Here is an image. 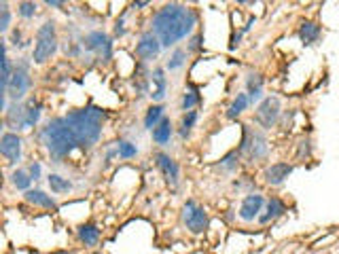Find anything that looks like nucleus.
Returning <instances> with one entry per match:
<instances>
[{"instance_id": "a878e982", "label": "nucleus", "mask_w": 339, "mask_h": 254, "mask_svg": "<svg viewBox=\"0 0 339 254\" xmlns=\"http://www.w3.org/2000/svg\"><path fill=\"white\" fill-rule=\"evenodd\" d=\"M164 104H153L149 110H147V115H144V127H147V129H153V127H155L161 119H164L166 115H164Z\"/></svg>"}, {"instance_id": "37998d69", "label": "nucleus", "mask_w": 339, "mask_h": 254, "mask_svg": "<svg viewBox=\"0 0 339 254\" xmlns=\"http://www.w3.org/2000/svg\"><path fill=\"white\" fill-rule=\"evenodd\" d=\"M2 129H4V121L0 119V138H2Z\"/></svg>"}, {"instance_id": "393cba45", "label": "nucleus", "mask_w": 339, "mask_h": 254, "mask_svg": "<svg viewBox=\"0 0 339 254\" xmlns=\"http://www.w3.org/2000/svg\"><path fill=\"white\" fill-rule=\"evenodd\" d=\"M79 237H81V242H83V244H87V246H96V244H98V240H100V229H98L96 225H91V223L81 225V227H79Z\"/></svg>"}, {"instance_id": "7ed1b4c3", "label": "nucleus", "mask_w": 339, "mask_h": 254, "mask_svg": "<svg viewBox=\"0 0 339 254\" xmlns=\"http://www.w3.org/2000/svg\"><path fill=\"white\" fill-rule=\"evenodd\" d=\"M42 142H45L49 155L55 161L68 157L74 148H79L64 117H55L47 123V127L42 129Z\"/></svg>"}, {"instance_id": "dca6fc26", "label": "nucleus", "mask_w": 339, "mask_h": 254, "mask_svg": "<svg viewBox=\"0 0 339 254\" xmlns=\"http://www.w3.org/2000/svg\"><path fill=\"white\" fill-rule=\"evenodd\" d=\"M149 79H151V83H153V91H151V100L153 102H161L166 98V93H168V79H166V70L164 68H155L151 74H149Z\"/></svg>"}, {"instance_id": "b1692460", "label": "nucleus", "mask_w": 339, "mask_h": 254, "mask_svg": "<svg viewBox=\"0 0 339 254\" xmlns=\"http://www.w3.org/2000/svg\"><path fill=\"white\" fill-rule=\"evenodd\" d=\"M248 106H250L248 96H246V93H237V96L233 98V102L229 104V108H227V117L229 119H237Z\"/></svg>"}, {"instance_id": "cd10ccee", "label": "nucleus", "mask_w": 339, "mask_h": 254, "mask_svg": "<svg viewBox=\"0 0 339 254\" xmlns=\"http://www.w3.org/2000/svg\"><path fill=\"white\" fill-rule=\"evenodd\" d=\"M11 182L15 184V189H19V191H30L32 178H30V174L25 172V169H15V172L11 174Z\"/></svg>"}, {"instance_id": "c9c22d12", "label": "nucleus", "mask_w": 339, "mask_h": 254, "mask_svg": "<svg viewBox=\"0 0 339 254\" xmlns=\"http://www.w3.org/2000/svg\"><path fill=\"white\" fill-rule=\"evenodd\" d=\"M201 40H203L201 34H195V36H191L186 51H189V53H195V51H199V49H201Z\"/></svg>"}, {"instance_id": "c85d7f7f", "label": "nucleus", "mask_w": 339, "mask_h": 254, "mask_svg": "<svg viewBox=\"0 0 339 254\" xmlns=\"http://www.w3.org/2000/svg\"><path fill=\"white\" fill-rule=\"evenodd\" d=\"M195 123H197V110H189V113L182 115V121H180V135L182 138H189Z\"/></svg>"}, {"instance_id": "f03ea898", "label": "nucleus", "mask_w": 339, "mask_h": 254, "mask_svg": "<svg viewBox=\"0 0 339 254\" xmlns=\"http://www.w3.org/2000/svg\"><path fill=\"white\" fill-rule=\"evenodd\" d=\"M66 123L70 127V131L76 140L79 148H91L93 144H98L100 135H102V125L106 121L104 110L98 106H85L79 110H70L66 117Z\"/></svg>"}, {"instance_id": "9b49d317", "label": "nucleus", "mask_w": 339, "mask_h": 254, "mask_svg": "<svg viewBox=\"0 0 339 254\" xmlns=\"http://www.w3.org/2000/svg\"><path fill=\"white\" fill-rule=\"evenodd\" d=\"M155 163H157V169L164 176V180L170 184V186H178L180 182V167L178 163L168 155V152H157L155 155Z\"/></svg>"}, {"instance_id": "f8f14e48", "label": "nucleus", "mask_w": 339, "mask_h": 254, "mask_svg": "<svg viewBox=\"0 0 339 254\" xmlns=\"http://www.w3.org/2000/svg\"><path fill=\"white\" fill-rule=\"evenodd\" d=\"M159 51H161V42L157 40L155 34H153V30L144 32L140 36V40L136 42V55H138L142 62H151V59H155L159 55Z\"/></svg>"}, {"instance_id": "423d86ee", "label": "nucleus", "mask_w": 339, "mask_h": 254, "mask_svg": "<svg viewBox=\"0 0 339 254\" xmlns=\"http://www.w3.org/2000/svg\"><path fill=\"white\" fill-rule=\"evenodd\" d=\"M30 87H32V79H30L28 64L21 62L19 66L13 68L11 81H8V87H6V96L11 98V102H21L25 98V93L30 91Z\"/></svg>"}, {"instance_id": "58836bf2", "label": "nucleus", "mask_w": 339, "mask_h": 254, "mask_svg": "<svg viewBox=\"0 0 339 254\" xmlns=\"http://www.w3.org/2000/svg\"><path fill=\"white\" fill-rule=\"evenodd\" d=\"M115 34H117V36H123V34H125V23H123V19H117V23H115Z\"/></svg>"}, {"instance_id": "a211bd4d", "label": "nucleus", "mask_w": 339, "mask_h": 254, "mask_svg": "<svg viewBox=\"0 0 339 254\" xmlns=\"http://www.w3.org/2000/svg\"><path fill=\"white\" fill-rule=\"evenodd\" d=\"M151 131H153V142L159 144V146H166V144H170V140H172L174 127H172V121H170L168 117H164Z\"/></svg>"}, {"instance_id": "20e7f679", "label": "nucleus", "mask_w": 339, "mask_h": 254, "mask_svg": "<svg viewBox=\"0 0 339 254\" xmlns=\"http://www.w3.org/2000/svg\"><path fill=\"white\" fill-rule=\"evenodd\" d=\"M240 157H244L248 163H257V161H263L269 152V144L265 133L254 129L250 125H242V142H240Z\"/></svg>"}, {"instance_id": "4be33fe9", "label": "nucleus", "mask_w": 339, "mask_h": 254, "mask_svg": "<svg viewBox=\"0 0 339 254\" xmlns=\"http://www.w3.org/2000/svg\"><path fill=\"white\" fill-rule=\"evenodd\" d=\"M23 106H25V127L30 129V127H34V125L38 123L42 106H40V102H38V100H34V98L25 100V102H23Z\"/></svg>"}, {"instance_id": "a18cd8bd", "label": "nucleus", "mask_w": 339, "mask_h": 254, "mask_svg": "<svg viewBox=\"0 0 339 254\" xmlns=\"http://www.w3.org/2000/svg\"><path fill=\"white\" fill-rule=\"evenodd\" d=\"M57 254H72V252H57Z\"/></svg>"}, {"instance_id": "9d476101", "label": "nucleus", "mask_w": 339, "mask_h": 254, "mask_svg": "<svg viewBox=\"0 0 339 254\" xmlns=\"http://www.w3.org/2000/svg\"><path fill=\"white\" fill-rule=\"evenodd\" d=\"M263 206H265V197L261 193H248L240 203V210H237V216H240L244 223H252L254 218L261 216Z\"/></svg>"}, {"instance_id": "e433bc0d", "label": "nucleus", "mask_w": 339, "mask_h": 254, "mask_svg": "<svg viewBox=\"0 0 339 254\" xmlns=\"http://www.w3.org/2000/svg\"><path fill=\"white\" fill-rule=\"evenodd\" d=\"M30 178H34V180H38L40 178V163H36V161H34V163L30 165Z\"/></svg>"}, {"instance_id": "473e14b6", "label": "nucleus", "mask_w": 339, "mask_h": 254, "mask_svg": "<svg viewBox=\"0 0 339 254\" xmlns=\"http://www.w3.org/2000/svg\"><path fill=\"white\" fill-rule=\"evenodd\" d=\"M8 25H11V8L6 2H0V34L6 32Z\"/></svg>"}, {"instance_id": "6e6552de", "label": "nucleus", "mask_w": 339, "mask_h": 254, "mask_svg": "<svg viewBox=\"0 0 339 254\" xmlns=\"http://www.w3.org/2000/svg\"><path fill=\"white\" fill-rule=\"evenodd\" d=\"M182 220H184L186 229H189L193 235H199V233H203L210 227L208 212L203 210L201 206H197L193 199H189L182 206Z\"/></svg>"}, {"instance_id": "4468645a", "label": "nucleus", "mask_w": 339, "mask_h": 254, "mask_svg": "<svg viewBox=\"0 0 339 254\" xmlns=\"http://www.w3.org/2000/svg\"><path fill=\"white\" fill-rule=\"evenodd\" d=\"M6 125L13 129V133L28 129V127H25V106H23V102H11V104L6 106Z\"/></svg>"}, {"instance_id": "a19ab883", "label": "nucleus", "mask_w": 339, "mask_h": 254, "mask_svg": "<svg viewBox=\"0 0 339 254\" xmlns=\"http://www.w3.org/2000/svg\"><path fill=\"white\" fill-rule=\"evenodd\" d=\"M240 38H242V32L233 34V36H231V45H229V47H231V49H235V45H237V42H240Z\"/></svg>"}, {"instance_id": "6ab92c4d", "label": "nucleus", "mask_w": 339, "mask_h": 254, "mask_svg": "<svg viewBox=\"0 0 339 254\" xmlns=\"http://www.w3.org/2000/svg\"><path fill=\"white\" fill-rule=\"evenodd\" d=\"M286 212V206H284V201L282 199H278V197H271L267 203H265V210H263V214L259 216V223L261 225H267V223H271V220H276V218H280Z\"/></svg>"}, {"instance_id": "f257e3e1", "label": "nucleus", "mask_w": 339, "mask_h": 254, "mask_svg": "<svg viewBox=\"0 0 339 254\" xmlns=\"http://www.w3.org/2000/svg\"><path fill=\"white\" fill-rule=\"evenodd\" d=\"M199 15L195 8L178 2L164 4L153 17V34L161 42V47H172L182 38L191 36Z\"/></svg>"}, {"instance_id": "412c9836", "label": "nucleus", "mask_w": 339, "mask_h": 254, "mask_svg": "<svg viewBox=\"0 0 339 254\" xmlns=\"http://www.w3.org/2000/svg\"><path fill=\"white\" fill-rule=\"evenodd\" d=\"M23 197H25V201L34 203V206H40V208H47V210H55V208H57L55 199L51 197V195H47L45 191H40V189H30V191H25Z\"/></svg>"}, {"instance_id": "2f4dec72", "label": "nucleus", "mask_w": 339, "mask_h": 254, "mask_svg": "<svg viewBox=\"0 0 339 254\" xmlns=\"http://www.w3.org/2000/svg\"><path fill=\"white\" fill-rule=\"evenodd\" d=\"M186 62V51L184 49H176L172 57L168 59V70H178V68H182Z\"/></svg>"}, {"instance_id": "aec40b11", "label": "nucleus", "mask_w": 339, "mask_h": 254, "mask_svg": "<svg viewBox=\"0 0 339 254\" xmlns=\"http://www.w3.org/2000/svg\"><path fill=\"white\" fill-rule=\"evenodd\" d=\"M320 36H322V28H320L318 23L303 21V23L299 25V38H301V42H303L305 47L316 45V42L320 40Z\"/></svg>"}, {"instance_id": "f3484780", "label": "nucleus", "mask_w": 339, "mask_h": 254, "mask_svg": "<svg viewBox=\"0 0 339 254\" xmlns=\"http://www.w3.org/2000/svg\"><path fill=\"white\" fill-rule=\"evenodd\" d=\"M263 83L265 79L259 72H250L246 76V96H248V102L254 104V102H261L263 98Z\"/></svg>"}, {"instance_id": "7c9ffc66", "label": "nucleus", "mask_w": 339, "mask_h": 254, "mask_svg": "<svg viewBox=\"0 0 339 254\" xmlns=\"http://www.w3.org/2000/svg\"><path fill=\"white\" fill-rule=\"evenodd\" d=\"M117 152H119V157H123V159H132V157L138 155V146L132 142H127V140H121L117 144Z\"/></svg>"}, {"instance_id": "ddd939ff", "label": "nucleus", "mask_w": 339, "mask_h": 254, "mask_svg": "<svg viewBox=\"0 0 339 254\" xmlns=\"http://www.w3.org/2000/svg\"><path fill=\"white\" fill-rule=\"evenodd\" d=\"M0 155L8 159V163H17L21 159V138L13 131L2 133L0 138Z\"/></svg>"}, {"instance_id": "f704fd0d", "label": "nucleus", "mask_w": 339, "mask_h": 254, "mask_svg": "<svg viewBox=\"0 0 339 254\" xmlns=\"http://www.w3.org/2000/svg\"><path fill=\"white\" fill-rule=\"evenodd\" d=\"M17 11H19L21 17H34V13H36V2H19Z\"/></svg>"}, {"instance_id": "1a4fd4ad", "label": "nucleus", "mask_w": 339, "mask_h": 254, "mask_svg": "<svg viewBox=\"0 0 339 254\" xmlns=\"http://www.w3.org/2000/svg\"><path fill=\"white\" fill-rule=\"evenodd\" d=\"M83 47L87 51H91V53H96L98 57H102L104 62H108V59L113 57V40H110L108 34L102 32V30L89 32L83 40Z\"/></svg>"}, {"instance_id": "0eeeda50", "label": "nucleus", "mask_w": 339, "mask_h": 254, "mask_svg": "<svg viewBox=\"0 0 339 254\" xmlns=\"http://www.w3.org/2000/svg\"><path fill=\"white\" fill-rule=\"evenodd\" d=\"M280 115H282V102H280L278 96H267L261 100V104L254 113V121H257L263 129H271L276 123Z\"/></svg>"}, {"instance_id": "c03bdc74", "label": "nucleus", "mask_w": 339, "mask_h": 254, "mask_svg": "<svg viewBox=\"0 0 339 254\" xmlns=\"http://www.w3.org/2000/svg\"><path fill=\"white\" fill-rule=\"evenodd\" d=\"M147 4H149V2H136L134 6H138V8H144V6H147Z\"/></svg>"}, {"instance_id": "72a5a7b5", "label": "nucleus", "mask_w": 339, "mask_h": 254, "mask_svg": "<svg viewBox=\"0 0 339 254\" xmlns=\"http://www.w3.org/2000/svg\"><path fill=\"white\" fill-rule=\"evenodd\" d=\"M8 81H11V76L0 74V110L6 108V87H8Z\"/></svg>"}, {"instance_id": "4c0bfd02", "label": "nucleus", "mask_w": 339, "mask_h": 254, "mask_svg": "<svg viewBox=\"0 0 339 254\" xmlns=\"http://www.w3.org/2000/svg\"><path fill=\"white\" fill-rule=\"evenodd\" d=\"M310 150H312L310 140H301V142H299V157L303 155V152H305V155H310Z\"/></svg>"}, {"instance_id": "79ce46f5", "label": "nucleus", "mask_w": 339, "mask_h": 254, "mask_svg": "<svg viewBox=\"0 0 339 254\" xmlns=\"http://www.w3.org/2000/svg\"><path fill=\"white\" fill-rule=\"evenodd\" d=\"M47 6H64V2H57V0H47Z\"/></svg>"}, {"instance_id": "ea45409f", "label": "nucleus", "mask_w": 339, "mask_h": 254, "mask_svg": "<svg viewBox=\"0 0 339 254\" xmlns=\"http://www.w3.org/2000/svg\"><path fill=\"white\" fill-rule=\"evenodd\" d=\"M19 40H21V32H19V30H15V32H13V45H15V47H21V42H19Z\"/></svg>"}, {"instance_id": "c756f323", "label": "nucleus", "mask_w": 339, "mask_h": 254, "mask_svg": "<svg viewBox=\"0 0 339 254\" xmlns=\"http://www.w3.org/2000/svg\"><path fill=\"white\" fill-rule=\"evenodd\" d=\"M199 102H201V96H199V91L197 89H189L182 96V102H180V106H182V110L184 113H189V110H193L195 106H199Z\"/></svg>"}, {"instance_id": "39448f33", "label": "nucleus", "mask_w": 339, "mask_h": 254, "mask_svg": "<svg viewBox=\"0 0 339 254\" xmlns=\"http://www.w3.org/2000/svg\"><path fill=\"white\" fill-rule=\"evenodd\" d=\"M57 51V34H55V23L45 21L36 32V42H34L32 59L36 64H45L47 59L53 57Z\"/></svg>"}, {"instance_id": "bb28decb", "label": "nucleus", "mask_w": 339, "mask_h": 254, "mask_svg": "<svg viewBox=\"0 0 339 254\" xmlns=\"http://www.w3.org/2000/svg\"><path fill=\"white\" fill-rule=\"evenodd\" d=\"M47 182H49V186H51V191H53V193H57V195L68 193V191L72 189L70 180H68V178H64V176H59V174H49Z\"/></svg>"}, {"instance_id": "2eb2a0df", "label": "nucleus", "mask_w": 339, "mask_h": 254, "mask_svg": "<svg viewBox=\"0 0 339 254\" xmlns=\"http://www.w3.org/2000/svg\"><path fill=\"white\" fill-rule=\"evenodd\" d=\"M291 174H293V165H291V163H284V161H280V163L269 165V167L265 169V174H263V178H265V182H267L269 186H280Z\"/></svg>"}, {"instance_id": "49530a36", "label": "nucleus", "mask_w": 339, "mask_h": 254, "mask_svg": "<svg viewBox=\"0 0 339 254\" xmlns=\"http://www.w3.org/2000/svg\"><path fill=\"white\" fill-rule=\"evenodd\" d=\"M93 254H98V252H93Z\"/></svg>"}, {"instance_id": "5701e85b", "label": "nucleus", "mask_w": 339, "mask_h": 254, "mask_svg": "<svg viewBox=\"0 0 339 254\" xmlns=\"http://www.w3.org/2000/svg\"><path fill=\"white\" fill-rule=\"evenodd\" d=\"M237 167H240V152L237 150L227 152V155L216 163V169L220 174H231V172H235Z\"/></svg>"}]
</instances>
